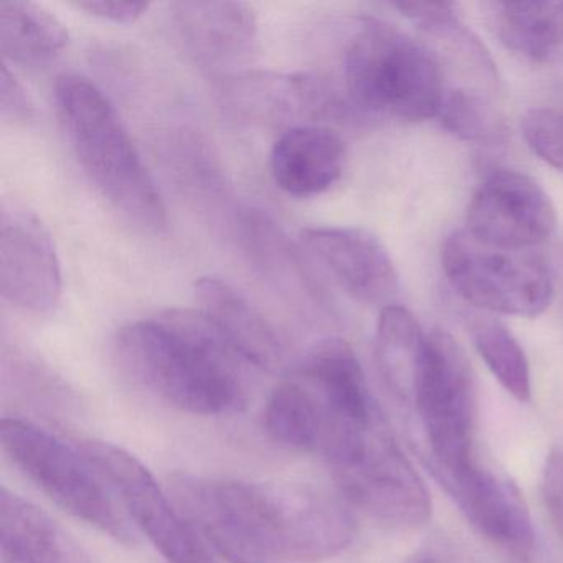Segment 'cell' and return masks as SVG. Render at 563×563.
<instances>
[{
    "label": "cell",
    "instance_id": "9a60e30c",
    "mask_svg": "<svg viewBox=\"0 0 563 563\" xmlns=\"http://www.w3.org/2000/svg\"><path fill=\"white\" fill-rule=\"evenodd\" d=\"M196 299L199 311L246 365L266 372L283 368L285 342L275 325L239 289L216 276H203L197 279Z\"/></svg>",
    "mask_w": 563,
    "mask_h": 563
},
{
    "label": "cell",
    "instance_id": "6da1fadb",
    "mask_svg": "<svg viewBox=\"0 0 563 563\" xmlns=\"http://www.w3.org/2000/svg\"><path fill=\"white\" fill-rule=\"evenodd\" d=\"M169 487L203 542L229 563L321 562L354 540L344 497L311 484L174 474Z\"/></svg>",
    "mask_w": 563,
    "mask_h": 563
},
{
    "label": "cell",
    "instance_id": "603a6c76",
    "mask_svg": "<svg viewBox=\"0 0 563 563\" xmlns=\"http://www.w3.org/2000/svg\"><path fill=\"white\" fill-rule=\"evenodd\" d=\"M325 410L302 377L282 382L269 395L263 423L273 440L292 450L318 454L325 428Z\"/></svg>",
    "mask_w": 563,
    "mask_h": 563
},
{
    "label": "cell",
    "instance_id": "8fae6325",
    "mask_svg": "<svg viewBox=\"0 0 563 563\" xmlns=\"http://www.w3.org/2000/svg\"><path fill=\"white\" fill-rule=\"evenodd\" d=\"M0 291L5 301L32 314H51L64 295L60 260L51 232L24 207H2Z\"/></svg>",
    "mask_w": 563,
    "mask_h": 563
},
{
    "label": "cell",
    "instance_id": "5bb4252c",
    "mask_svg": "<svg viewBox=\"0 0 563 563\" xmlns=\"http://www.w3.org/2000/svg\"><path fill=\"white\" fill-rule=\"evenodd\" d=\"M170 21L186 51L210 68L249 57L258 37L255 9L246 2L194 0L170 5Z\"/></svg>",
    "mask_w": 563,
    "mask_h": 563
},
{
    "label": "cell",
    "instance_id": "4fadbf2b",
    "mask_svg": "<svg viewBox=\"0 0 563 563\" xmlns=\"http://www.w3.org/2000/svg\"><path fill=\"white\" fill-rule=\"evenodd\" d=\"M301 242L335 285L364 305H387L398 275L387 250L371 233L347 227H308Z\"/></svg>",
    "mask_w": 563,
    "mask_h": 563
},
{
    "label": "cell",
    "instance_id": "5b68a950",
    "mask_svg": "<svg viewBox=\"0 0 563 563\" xmlns=\"http://www.w3.org/2000/svg\"><path fill=\"white\" fill-rule=\"evenodd\" d=\"M0 444L11 463L65 512L117 542L136 543L117 493L84 451L19 418L2 420Z\"/></svg>",
    "mask_w": 563,
    "mask_h": 563
},
{
    "label": "cell",
    "instance_id": "ac0fdd59",
    "mask_svg": "<svg viewBox=\"0 0 563 563\" xmlns=\"http://www.w3.org/2000/svg\"><path fill=\"white\" fill-rule=\"evenodd\" d=\"M298 375L308 382L334 420L364 428L377 423L364 371L347 342L339 338L319 342Z\"/></svg>",
    "mask_w": 563,
    "mask_h": 563
},
{
    "label": "cell",
    "instance_id": "cb8c5ba5",
    "mask_svg": "<svg viewBox=\"0 0 563 563\" xmlns=\"http://www.w3.org/2000/svg\"><path fill=\"white\" fill-rule=\"evenodd\" d=\"M497 34L510 51L545 62L563 47V2L497 4Z\"/></svg>",
    "mask_w": 563,
    "mask_h": 563
},
{
    "label": "cell",
    "instance_id": "7402d4cb",
    "mask_svg": "<svg viewBox=\"0 0 563 563\" xmlns=\"http://www.w3.org/2000/svg\"><path fill=\"white\" fill-rule=\"evenodd\" d=\"M243 236L260 268L299 305L324 306V296L316 285L298 250L266 213L246 210Z\"/></svg>",
    "mask_w": 563,
    "mask_h": 563
},
{
    "label": "cell",
    "instance_id": "484cf974",
    "mask_svg": "<svg viewBox=\"0 0 563 563\" xmlns=\"http://www.w3.org/2000/svg\"><path fill=\"white\" fill-rule=\"evenodd\" d=\"M522 134L530 150L563 174V111L532 110L522 121Z\"/></svg>",
    "mask_w": 563,
    "mask_h": 563
},
{
    "label": "cell",
    "instance_id": "ffe728a7",
    "mask_svg": "<svg viewBox=\"0 0 563 563\" xmlns=\"http://www.w3.org/2000/svg\"><path fill=\"white\" fill-rule=\"evenodd\" d=\"M428 334L415 316L401 306H384L375 334V362L385 385L401 401H415Z\"/></svg>",
    "mask_w": 563,
    "mask_h": 563
},
{
    "label": "cell",
    "instance_id": "52a82bcc",
    "mask_svg": "<svg viewBox=\"0 0 563 563\" xmlns=\"http://www.w3.org/2000/svg\"><path fill=\"white\" fill-rule=\"evenodd\" d=\"M415 405L434 474L453 473L476 463V378L460 342L441 329L428 334L427 357Z\"/></svg>",
    "mask_w": 563,
    "mask_h": 563
},
{
    "label": "cell",
    "instance_id": "277c9868",
    "mask_svg": "<svg viewBox=\"0 0 563 563\" xmlns=\"http://www.w3.org/2000/svg\"><path fill=\"white\" fill-rule=\"evenodd\" d=\"M344 81L361 113L410 123L440 117L444 75L437 55L387 22L357 25L345 47Z\"/></svg>",
    "mask_w": 563,
    "mask_h": 563
},
{
    "label": "cell",
    "instance_id": "8992f818",
    "mask_svg": "<svg viewBox=\"0 0 563 563\" xmlns=\"http://www.w3.org/2000/svg\"><path fill=\"white\" fill-rule=\"evenodd\" d=\"M441 263L457 295L484 311L536 318L552 301V273L536 250L487 245L464 229L448 236Z\"/></svg>",
    "mask_w": 563,
    "mask_h": 563
},
{
    "label": "cell",
    "instance_id": "44dd1931",
    "mask_svg": "<svg viewBox=\"0 0 563 563\" xmlns=\"http://www.w3.org/2000/svg\"><path fill=\"white\" fill-rule=\"evenodd\" d=\"M67 45V27L44 5L29 0L0 4V51L12 64L42 67L55 60Z\"/></svg>",
    "mask_w": 563,
    "mask_h": 563
},
{
    "label": "cell",
    "instance_id": "2e32d148",
    "mask_svg": "<svg viewBox=\"0 0 563 563\" xmlns=\"http://www.w3.org/2000/svg\"><path fill=\"white\" fill-rule=\"evenodd\" d=\"M345 159V144L338 133L318 124H296L273 144L269 170L283 192L309 199L341 179Z\"/></svg>",
    "mask_w": 563,
    "mask_h": 563
},
{
    "label": "cell",
    "instance_id": "e0dca14e",
    "mask_svg": "<svg viewBox=\"0 0 563 563\" xmlns=\"http://www.w3.org/2000/svg\"><path fill=\"white\" fill-rule=\"evenodd\" d=\"M230 107L246 120L289 123L338 110V100L324 84L308 75H245L230 81Z\"/></svg>",
    "mask_w": 563,
    "mask_h": 563
},
{
    "label": "cell",
    "instance_id": "4316f807",
    "mask_svg": "<svg viewBox=\"0 0 563 563\" xmlns=\"http://www.w3.org/2000/svg\"><path fill=\"white\" fill-rule=\"evenodd\" d=\"M542 500L547 516L563 542V446L553 448L543 464Z\"/></svg>",
    "mask_w": 563,
    "mask_h": 563
},
{
    "label": "cell",
    "instance_id": "f1b7e54d",
    "mask_svg": "<svg viewBox=\"0 0 563 563\" xmlns=\"http://www.w3.org/2000/svg\"><path fill=\"white\" fill-rule=\"evenodd\" d=\"M75 8L114 24H134L137 19L146 14L151 4L131 2V0H87V2H77Z\"/></svg>",
    "mask_w": 563,
    "mask_h": 563
},
{
    "label": "cell",
    "instance_id": "83f0119b",
    "mask_svg": "<svg viewBox=\"0 0 563 563\" xmlns=\"http://www.w3.org/2000/svg\"><path fill=\"white\" fill-rule=\"evenodd\" d=\"M0 111L5 121L12 123H29L35 118V108L32 104L25 88L15 75L9 70L8 65L2 67L0 77Z\"/></svg>",
    "mask_w": 563,
    "mask_h": 563
},
{
    "label": "cell",
    "instance_id": "7a4b0ae2",
    "mask_svg": "<svg viewBox=\"0 0 563 563\" xmlns=\"http://www.w3.org/2000/svg\"><path fill=\"white\" fill-rule=\"evenodd\" d=\"M113 357L121 374L169 407L203 417L249 404L245 362L199 309H167L118 331Z\"/></svg>",
    "mask_w": 563,
    "mask_h": 563
},
{
    "label": "cell",
    "instance_id": "9c48e42d",
    "mask_svg": "<svg viewBox=\"0 0 563 563\" xmlns=\"http://www.w3.org/2000/svg\"><path fill=\"white\" fill-rule=\"evenodd\" d=\"M331 471L345 503L384 526L417 529L430 519L423 481L378 424L354 460Z\"/></svg>",
    "mask_w": 563,
    "mask_h": 563
},
{
    "label": "cell",
    "instance_id": "7c38bea8",
    "mask_svg": "<svg viewBox=\"0 0 563 563\" xmlns=\"http://www.w3.org/2000/svg\"><path fill=\"white\" fill-rule=\"evenodd\" d=\"M434 476L484 537L523 562L532 560L536 532L516 484L481 466L479 461Z\"/></svg>",
    "mask_w": 563,
    "mask_h": 563
},
{
    "label": "cell",
    "instance_id": "f546056e",
    "mask_svg": "<svg viewBox=\"0 0 563 563\" xmlns=\"http://www.w3.org/2000/svg\"><path fill=\"white\" fill-rule=\"evenodd\" d=\"M405 563H473L470 556L457 549L451 540H428L420 549L415 550Z\"/></svg>",
    "mask_w": 563,
    "mask_h": 563
},
{
    "label": "cell",
    "instance_id": "d4e9b609",
    "mask_svg": "<svg viewBox=\"0 0 563 563\" xmlns=\"http://www.w3.org/2000/svg\"><path fill=\"white\" fill-rule=\"evenodd\" d=\"M474 345L494 377L516 400L529 401L532 395L526 352L512 332L497 319L477 316L471 321Z\"/></svg>",
    "mask_w": 563,
    "mask_h": 563
},
{
    "label": "cell",
    "instance_id": "3957f363",
    "mask_svg": "<svg viewBox=\"0 0 563 563\" xmlns=\"http://www.w3.org/2000/svg\"><path fill=\"white\" fill-rule=\"evenodd\" d=\"M55 104L78 164L103 199L141 232H166L163 196L107 95L88 78L64 75Z\"/></svg>",
    "mask_w": 563,
    "mask_h": 563
},
{
    "label": "cell",
    "instance_id": "30bf717a",
    "mask_svg": "<svg viewBox=\"0 0 563 563\" xmlns=\"http://www.w3.org/2000/svg\"><path fill=\"white\" fill-rule=\"evenodd\" d=\"M466 223L467 232L487 245L536 250L555 232L556 210L532 177L499 169L474 194Z\"/></svg>",
    "mask_w": 563,
    "mask_h": 563
},
{
    "label": "cell",
    "instance_id": "ba28073f",
    "mask_svg": "<svg viewBox=\"0 0 563 563\" xmlns=\"http://www.w3.org/2000/svg\"><path fill=\"white\" fill-rule=\"evenodd\" d=\"M80 450L107 477L131 519L167 562L219 563L179 506H174L136 456L97 440L84 441Z\"/></svg>",
    "mask_w": 563,
    "mask_h": 563
},
{
    "label": "cell",
    "instance_id": "d6986e66",
    "mask_svg": "<svg viewBox=\"0 0 563 563\" xmlns=\"http://www.w3.org/2000/svg\"><path fill=\"white\" fill-rule=\"evenodd\" d=\"M2 563H91L64 527L9 487L0 489Z\"/></svg>",
    "mask_w": 563,
    "mask_h": 563
}]
</instances>
